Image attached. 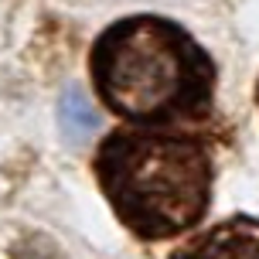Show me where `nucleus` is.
<instances>
[{
	"label": "nucleus",
	"mask_w": 259,
	"mask_h": 259,
	"mask_svg": "<svg viewBox=\"0 0 259 259\" xmlns=\"http://www.w3.org/2000/svg\"><path fill=\"white\" fill-rule=\"evenodd\" d=\"M92 82L116 116L140 126L198 119L215 99V62L178 21L133 14L92 45Z\"/></svg>",
	"instance_id": "nucleus-1"
},
{
	"label": "nucleus",
	"mask_w": 259,
	"mask_h": 259,
	"mask_svg": "<svg viewBox=\"0 0 259 259\" xmlns=\"http://www.w3.org/2000/svg\"><path fill=\"white\" fill-rule=\"evenodd\" d=\"M99 113H96V106H89L85 99V92L78 89V85H68L62 92V99H58V126L62 133L68 137L72 143H82L85 137H92L96 130H99Z\"/></svg>",
	"instance_id": "nucleus-4"
},
{
	"label": "nucleus",
	"mask_w": 259,
	"mask_h": 259,
	"mask_svg": "<svg viewBox=\"0 0 259 259\" xmlns=\"http://www.w3.org/2000/svg\"><path fill=\"white\" fill-rule=\"evenodd\" d=\"M96 178L113 211L140 239H170L201 222L211 201V157L178 133L116 130L96 157Z\"/></svg>",
	"instance_id": "nucleus-2"
},
{
	"label": "nucleus",
	"mask_w": 259,
	"mask_h": 259,
	"mask_svg": "<svg viewBox=\"0 0 259 259\" xmlns=\"http://www.w3.org/2000/svg\"><path fill=\"white\" fill-rule=\"evenodd\" d=\"M170 259H259V222L246 215L229 219Z\"/></svg>",
	"instance_id": "nucleus-3"
},
{
	"label": "nucleus",
	"mask_w": 259,
	"mask_h": 259,
	"mask_svg": "<svg viewBox=\"0 0 259 259\" xmlns=\"http://www.w3.org/2000/svg\"><path fill=\"white\" fill-rule=\"evenodd\" d=\"M256 99H259V89H256Z\"/></svg>",
	"instance_id": "nucleus-5"
}]
</instances>
